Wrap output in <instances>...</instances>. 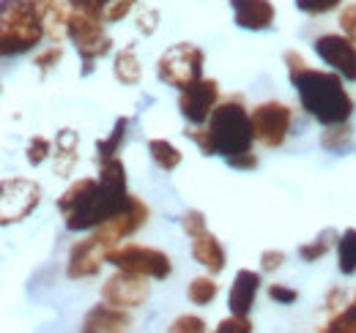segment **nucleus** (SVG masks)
Returning a JSON list of instances; mask_svg holds the SVG:
<instances>
[{"label": "nucleus", "mask_w": 356, "mask_h": 333, "mask_svg": "<svg viewBox=\"0 0 356 333\" xmlns=\"http://www.w3.org/2000/svg\"><path fill=\"white\" fill-rule=\"evenodd\" d=\"M127 194V166L118 156L99 162V178H83L72 183L60 200L58 210L63 216L66 230L83 232V230H96L104 221L115 219L121 210L129 205Z\"/></svg>", "instance_id": "obj_1"}, {"label": "nucleus", "mask_w": 356, "mask_h": 333, "mask_svg": "<svg viewBox=\"0 0 356 333\" xmlns=\"http://www.w3.org/2000/svg\"><path fill=\"white\" fill-rule=\"evenodd\" d=\"M285 66L291 85L299 93L302 110L310 115L312 121L321 126H337L348 123L354 112V99L343 87V77L337 71H318L305 63V58L293 49L285 52Z\"/></svg>", "instance_id": "obj_2"}, {"label": "nucleus", "mask_w": 356, "mask_h": 333, "mask_svg": "<svg viewBox=\"0 0 356 333\" xmlns=\"http://www.w3.org/2000/svg\"><path fill=\"white\" fill-rule=\"evenodd\" d=\"M206 156H241L250 153L255 131H252V112L238 99H227L214 107L206 126H192L184 131Z\"/></svg>", "instance_id": "obj_3"}, {"label": "nucleus", "mask_w": 356, "mask_h": 333, "mask_svg": "<svg viewBox=\"0 0 356 333\" xmlns=\"http://www.w3.org/2000/svg\"><path fill=\"white\" fill-rule=\"evenodd\" d=\"M44 22L31 0H3L0 3V52L22 55L44 39Z\"/></svg>", "instance_id": "obj_4"}, {"label": "nucleus", "mask_w": 356, "mask_h": 333, "mask_svg": "<svg viewBox=\"0 0 356 333\" xmlns=\"http://www.w3.org/2000/svg\"><path fill=\"white\" fill-rule=\"evenodd\" d=\"M66 36L83 58V74H90L96 58H104L113 49L110 36L104 33V19L90 11H83V8H74V14L66 25Z\"/></svg>", "instance_id": "obj_5"}, {"label": "nucleus", "mask_w": 356, "mask_h": 333, "mask_svg": "<svg viewBox=\"0 0 356 333\" xmlns=\"http://www.w3.org/2000/svg\"><path fill=\"white\" fill-rule=\"evenodd\" d=\"M203 63H206V55L200 46L189 42L173 44L170 49L162 52V58L156 63V77H159V83L184 90L186 85L197 83L203 77Z\"/></svg>", "instance_id": "obj_6"}, {"label": "nucleus", "mask_w": 356, "mask_h": 333, "mask_svg": "<svg viewBox=\"0 0 356 333\" xmlns=\"http://www.w3.org/2000/svg\"><path fill=\"white\" fill-rule=\"evenodd\" d=\"M107 262L115 265L118 271H127L134 276H145V279H168L173 265H170V257L165 251L151 249V246H115V249L107 254Z\"/></svg>", "instance_id": "obj_7"}, {"label": "nucleus", "mask_w": 356, "mask_h": 333, "mask_svg": "<svg viewBox=\"0 0 356 333\" xmlns=\"http://www.w3.org/2000/svg\"><path fill=\"white\" fill-rule=\"evenodd\" d=\"M118 244L102 230L96 227L93 235L86 241L74 244L69 251V262H66V276L69 279H90L102 271V262H107V254L115 249Z\"/></svg>", "instance_id": "obj_8"}, {"label": "nucleus", "mask_w": 356, "mask_h": 333, "mask_svg": "<svg viewBox=\"0 0 356 333\" xmlns=\"http://www.w3.org/2000/svg\"><path fill=\"white\" fill-rule=\"evenodd\" d=\"M39 203H42L39 183H33L28 178L3 180V189H0V221L3 224L22 221V219H28L33 213V208Z\"/></svg>", "instance_id": "obj_9"}, {"label": "nucleus", "mask_w": 356, "mask_h": 333, "mask_svg": "<svg viewBox=\"0 0 356 333\" xmlns=\"http://www.w3.org/2000/svg\"><path fill=\"white\" fill-rule=\"evenodd\" d=\"M293 112L280 101H264L252 110V131L255 139L266 148H280L288 139Z\"/></svg>", "instance_id": "obj_10"}, {"label": "nucleus", "mask_w": 356, "mask_h": 333, "mask_svg": "<svg viewBox=\"0 0 356 333\" xmlns=\"http://www.w3.org/2000/svg\"><path fill=\"white\" fill-rule=\"evenodd\" d=\"M217 99H220L217 80L200 77L197 83L186 85L178 93V112L184 115V121H189L192 126H206V121L211 118V112L217 107Z\"/></svg>", "instance_id": "obj_11"}, {"label": "nucleus", "mask_w": 356, "mask_h": 333, "mask_svg": "<svg viewBox=\"0 0 356 333\" xmlns=\"http://www.w3.org/2000/svg\"><path fill=\"white\" fill-rule=\"evenodd\" d=\"M315 52L318 58L332 66L343 80L356 83V44L354 39L343 36V33H326L321 39H315Z\"/></svg>", "instance_id": "obj_12"}, {"label": "nucleus", "mask_w": 356, "mask_h": 333, "mask_svg": "<svg viewBox=\"0 0 356 333\" xmlns=\"http://www.w3.org/2000/svg\"><path fill=\"white\" fill-rule=\"evenodd\" d=\"M145 298H148L145 276H134L127 271H118L102 287V300L115 306V309H137Z\"/></svg>", "instance_id": "obj_13"}, {"label": "nucleus", "mask_w": 356, "mask_h": 333, "mask_svg": "<svg viewBox=\"0 0 356 333\" xmlns=\"http://www.w3.org/2000/svg\"><path fill=\"white\" fill-rule=\"evenodd\" d=\"M261 290V273L255 271H238L233 284H230V295H227V306H230V314H238V317H247L255 306V295Z\"/></svg>", "instance_id": "obj_14"}, {"label": "nucleus", "mask_w": 356, "mask_h": 333, "mask_svg": "<svg viewBox=\"0 0 356 333\" xmlns=\"http://www.w3.org/2000/svg\"><path fill=\"white\" fill-rule=\"evenodd\" d=\"M236 25L244 31H268L274 22L271 0H230Z\"/></svg>", "instance_id": "obj_15"}, {"label": "nucleus", "mask_w": 356, "mask_h": 333, "mask_svg": "<svg viewBox=\"0 0 356 333\" xmlns=\"http://www.w3.org/2000/svg\"><path fill=\"white\" fill-rule=\"evenodd\" d=\"M36 14L42 17L44 22V33L47 39H60V33H66V25L74 14V0H31Z\"/></svg>", "instance_id": "obj_16"}, {"label": "nucleus", "mask_w": 356, "mask_h": 333, "mask_svg": "<svg viewBox=\"0 0 356 333\" xmlns=\"http://www.w3.org/2000/svg\"><path fill=\"white\" fill-rule=\"evenodd\" d=\"M127 325H129V314L124 309H115L110 303H99L83 317L80 333H121Z\"/></svg>", "instance_id": "obj_17"}, {"label": "nucleus", "mask_w": 356, "mask_h": 333, "mask_svg": "<svg viewBox=\"0 0 356 333\" xmlns=\"http://www.w3.org/2000/svg\"><path fill=\"white\" fill-rule=\"evenodd\" d=\"M192 257H195V262H200V265H203L206 271H211V273L225 271L222 244H220V238H217L214 232H209V230L192 238Z\"/></svg>", "instance_id": "obj_18"}, {"label": "nucleus", "mask_w": 356, "mask_h": 333, "mask_svg": "<svg viewBox=\"0 0 356 333\" xmlns=\"http://www.w3.org/2000/svg\"><path fill=\"white\" fill-rule=\"evenodd\" d=\"M77 131L63 128L55 137V172L58 175H72V169L77 164Z\"/></svg>", "instance_id": "obj_19"}, {"label": "nucleus", "mask_w": 356, "mask_h": 333, "mask_svg": "<svg viewBox=\"0 0 356 333\" xmlns=\"http://www.w3.org/2000/svg\"><path fill=\"white\" fill-rule=\"evenodd\" d=\"M113 74H115L118 83H124V85L140 83L143 69H140V60H137V55H134V46H124V49L115 55V60H113Z\"/></svg>", "instance_id": "obj_20"}, {"label": "nucleus", "mask_w": 356, "mask_h": 333, "mask_svg": "<svg viewBox=\"0 0 356 333\" xmlns=\"http://www.w3.org/2000/svg\"><path fill=\"white\" fill-rule=\"evenodd\" d=\"M148 153H151L154 164L159 169H165V172H173L181 164V151L168 139H151L148 142Z\"/></svg>", "instance_id": "obj_21"}, {"label": "nucleus", "mask_w": 356, "mask_h": 333, "mask_svg": "<svg viewBox=\"0 0 356 333\" xmlns=\"http://www.w3.org/2000/svg\"><path fill=\"white\" fill-rule=\"evenodd\" d=\"M127 128H129V121H127V118H118V121H115L113 131H110V137L96 142V162H104V159L118 156L121 142L127 139Z\"/></svg>", "instance_id": "obj_22"}, {"label": "nucleus", "mask_w": 356, "mask_h": 333, "mask_svg": "<svg viewBox=\"0 0 356 333\" xmlns=\"http://www.w3.org/2000/svg\"><path fill=\"white\" fill-rule=\"evenodd\" d=\"M337 265H340V273L346 276L356 273V230H346L337 238Z\"/></svg>", "instance_id": "obj_23"}, {"label": "nucleus", "mask_w": 356, "mask_h": 333, "mask_svg": "<svg viewBox=\"0 0 356 333\" xmlns=\"http://www.w3.org/2000/svg\"><path fill=\"white\" fill-rule=\"evenodd\" d=\"M351 142V126L348 123H337V126H329L326 131H321V148L323 151H343L346 145Z\"/></svg>", "instance_id": "obj_24"}, {"label": "nucleus", "mask_w": 356, "mask_h": 333, "mask_svg": "<svg viewBox=\"0 0 356 333\" xmlns=\"http://www.w3.org/2000/svg\"><path fill=\"white\" fill-rule=\"evenodd\" d=\"M217 292H220V287H217V282H214L211 276H200V279H195V282L189 284L186 295H189V300H192L195 306H206V303H211V300L217 298Z\"/></svg>", "instance_id": "obj_25"}, {"label": "nucleus", "mask_w": 356, "mask_h": 333, "mask_svg": "<svg viewBox=\"0 0 356 333\" xmlns=\"http://www.w3.org/2000/svg\"><path fill=\"white\" fill-rule=\"evenodd\" d=\"M137 0H102V19L104 22H121L134 8Z\"/></svg>", "instance_id": "obj_26"}, {"label": "nucleus", "mask_w": 356, "mask_h": 333, "mask_svg": "<svg viewBox=\"0 0 356 333\" xmlns=\"http://www.w3.org/2000/svg\"><path fill=\"white\" fill-rule=\"evenodd\" d=\"M329 238H334V232H323V235H321V238H315L312 244L299 246V257H302L305 262H315V259H321V257L329 251Z\"/></svg>", "instance_id": "obj_27"}, {"label": "nucleus", "mask_w": 356, "mask_h": 333, "mask_svg": "<svg viewBox=\"0 0 356 333\" xmlns=\"http://www.w3.org/2000/svg\"><path fill=\"white\" fill-rule=\"evenodd\" d=\"M49 151H52V145H49V139L47 137H33L31 142H28V151H25V159H28V164L39 166L42 162H47V156H49Z\"/></svg>", "instance_id": "obj_28"}, {"label": "nucleus", "mask_w": 356, "mask_h": 333, "mask_svg": "<svg viewBox=\"0 0 356 333\" xmlns=\"http://www.w3.org/2000/svg\"><path fill=\"white\" fill-rule=\"evenodd\" d=\"M168 333H206V323L197 314H181L170 323Z\"/></svg>", "instance_id": "obj_29"}, {"label": "nucleus", "mask_w": 356, "mask_h": 333, "mask_svg": "<svg viewBox=\"0 0 356 333\" xmlns=\"http://www.w3.org/2000/svg\"><path fill=\"white\" fill-rule=\"evenodd\" d=\"M343 0H296V8L302 14H310V17H321V14H329L340 6Z\"/></svg>", "instance_id": "obj_30"}, {"label": "nucleus", "mask_w": 356, "mask_h": 333, "mask_svg": "<svg viewBox=\"0 0 356 333\" xmlns=\"http://www.w3.org/2000/svg\"><path fill=\"white\" fill-rule=\"evenodd\" d=\"M181 227H184V232H186L189 238H195V235L206 232V216H203L200 210H186V213L181 216Z\"/></svg>", "instance_id": "obj_31"}, {"label": "nucleus", "mask_w": 356, "mask_h": 333, "mask_svg": "<svg viewBox=\"0 0 356 333\" xmlns=\"http://www.w3.org/2000/svg\"><path fill=\"white\" fill-rule=\"evenodd\" d=\"M214 333H252V323L247 317H238V314H230L227 320H222L217 325Z\"/></svg>", "instance_id": "obj_32"}, {"label": "nucleus", "mask_w": 356, "mask_h": 333, "mask_svg": "<svg viewBox=\"0 0 356 333\" xmlns=\"http://www.w3.org/2000/svg\"><path fill=\"white\" fill-rule=\"evenodd\" d=\"M60 58H63V49H60V46H49L42 55H36V66L47 74L49 69H55V66L60 63Z\"/></svg>", "instance_id": "obj_33"}, {"label": "nucleus", "mask_w": 356, "mask_h": 333, "mask_svg": "<svg viewBox=\"0 0 356 333\" xmlns=\"http://www.w3.org/2000/svg\"><path fill=\"white\" fill-rule=\"evenodd\" d=\"M156 19H159V14H156L154 8H143V11L137 14V31L151 36V33L156 31Z\"/></svg>", "instance_id": "obj_34"}, {"label": "nucleus", "mask_w": 356, "mask_h": 333, "mask_svg": "<svg viewBox=\"0 0 356 333\" xmlns=\"http://www.w3.org/2000/svg\"><path fill=\"white\" fill-rule=\"evenodd\" d=\"M268 298H271V300H277V303L291 306V303L299 298V292L291 290V287H285V284H271V287H268Z\"/></svg>", "instance_id": "obj_35"}, {"label": "nucleus", "mask_w": 356, "mask_h": 333, "mask_svg": "<svg viewBox=\"0 0 356 333\" xmlns=\"http://www.w3.org/2000/svg\"><path fill=\"white\" fill-rule=\"evenodd\" d=\"M340 28H343V33H346L348 39L356 42V3L343 8V14H340Z\"/></svg>", "instance_id": "obj_36"}, {"label": "nucleus", "mask_w": 356, "mask_h": 333, "mask_svg": "<svg viewBox=\"0 0 356 333\" xmlns=\"http://www.w3.org/2000/svg\"><path fill=\"white\" fill-rule=\"evenodd\" d=\"M282 262H285V254H282V251L268 249L261 254V268H264V271H277Z\"/></svg>", "instance_id": "obj_37"}, {"label": "nucleus", "mask_w": 356, "mask_h": 333, "mask_svg": "<svg viewBox=\"0 0 356 333\" xmlns=\"http://www.w3.org/2000/svg\"><path fill=\"white\" fill-rule=\"evenodd\" d=\"M227 164L233 166V169H255L258 166V156L255 153H241V156L227 159Z\"/></svg>", "instance_id": "obj_38"}, {"label": "nucleus", "mask_w": 356, "mask_h": 333, "mask_svg": "<svg viewBox=\"0 0 356 333\" xmlns=\"http://www.w3.org/2000/svg\"><path fill=\"white\" fill-rule=\"evenodd\" d=\"M74 6L83 8V11L96 14V17H102V0H74Z\"/></svg>", "instance_id": "obj_39"}]
</instances>
